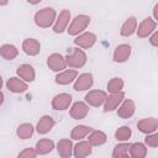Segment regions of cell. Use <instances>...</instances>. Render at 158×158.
<instances>
[{
  "label": "cell",
  "instance_id": "1",
  "mask_svg": "<svg viewBox=\"0 0 158 158\" xmlns=\"http://www.w3.org/2000/svg\"><path fill=\"white\" fill-rule=\"evenodd\" d=\"M54 16H56V14H54L53 9L46 7V9H42L40 12L36 14L35 20H36V23L38 26H41V27H48L53 22Z\"/></svg>",
  "mask_w": 158,
  "mask_h": 158
},
{
  "label": "cell",
  "instance_id": "2",
  "mask_svg": "<svg viewBox=\"0 0 158 158\" xmlns=\"http://www.w3.org/2000/svg\"><path fill=\"white\" fill-rule=\"evenodd\" d=\"M89 21H90V19L88 16H85V15L77 16L74 19L73 23L70 25V27L68 28V33L69 35H77V33H79L80 31H83L86 27V25L89 23Z\"/></svg>",
  "mask_w": 158,
  "mask_h": 158
},
{
  "label": "cell",
  "instance_id": "3",
  "mask_svg": "<svg viewBox=\"0 0 158 158\" xmlns=\"http://www.w3.org/2000/svg\"><path fill=\"white\" fill-rule=\"evenodd\" d=\"M72 101V96L68 95V94H60V95H57L54 99H53V107L57 109V110H65L69 105V102Z\"/></svg>",
  "mask_w": 158,
  "mask_h": 158
},
{
  "label": "cell",
  "instance_id": "4",
  "mask_svg": "<svg viewBox=\"0 0 158 158\" xmlns=\"http://www.w3.org/2000/svg\"><path fill=\"white\" fill-rule=\"evenodd\" d=\"M74 49V54L73 56H68L67 57V62L69 65H73V67H81L84 63H85V54L77 49V48H73Z\"/></svg>",
  "mask_w": 158,
  "mask_h": 158
},
{
  "label": "cell",
  "instance_id": "5",
  "mask_svg": "<svg viewBox=\"0 0 158 158\" xmlns=\"http://www.w3.org/2000/svg\"><path fill=\"white\" fill-rule=\"evenodd\" d=\"M123 99V94L122 93H117V94H112L111 96H109L106 99V104H105V107H104V111L107 112V111H112L116 109V106L121 102V100Z\"/></svg>",
  "mask_w": 158,
  "mask_h": 158
},
{
  "label": "cell",
  "instance_id": "6",
  "mask_svg": "<svg viewBox=\"0 0 158 158\" xmlns=\"http://www.w3.org/2000/svg\"><path fill=\"white\" fill-rule=\"evenodd\" d=\"M88 114V107L84 102H75L72 107V111H70V115L75 118V120H80L83 117H85V115Z\"/></svg>",
  "mask_w": 158,
  "mask_h": 158
},
{
  "label": "cell",
  "instance_id": "7",
  "mask_svg": "<svg viewBox=\"0 0 158 158\" xmlns=\"http://www.w3.org/2000/svg\"><path fill=\"white\" fill-rule=\"evenodd\" d=\"M130 52H131V48L130 46L127 44H121L116 48L115 51V56H114V60L115 62H125L128 56H130Z\"/></svg>",
  "mask_w": 158,
  "mask_h": 158
},
{
  "label": "cell",
  "instance_id": "8",
  "mask_svg": "<svg viewBox=\"0 0 158 158\" xmlns=\"http://www.w3.org/2000/svg\"><path fill=\"white\" fill-rule=\"evenodd\" d=\"M48 65L52 68V70H60V69H64L65 67V62L63 59V57L60 54H52L49 58H48Z\"/></svg>",
  "mask_w": 158,
  "mask_h": 158
},
{
  "label": "cell",
  "instance_id": "9",
  "mask_svg": "<svg viewBox=\"0 0 158 158\" xmlns=\"http://www.w3.org/2000/svg\"><path fill=\"white\" fill-rule=\"evenodd\" d=\"M85 99L89 104H91L94 106H99L106 99V95L104 91H91L85 96Z\"/></svg>",
  "mask_w": 158,
  "mask_h": 158
},
{
  "label": "cell",
  "instance_id": "10",
  "mask_svg": "<svg viewBox=\"0 0 158 158\" xmlns=\"http://www.w3.org/2000/svg\"><path fill=\"white\" fill-rule=\"evenodd\" d=\"M91 84H93L91 74H83L77 80V83L74 85V89L75 90H85V89H89L91 86Z\"/></svg>",
  "mask_w": 158,
  "mask_h": 158
},
{
  "label": "cell",
  "instance_id": "11",
  "mask_svg": "<svg viewBox=\"0 0 158 158\" xmlns=\"http://www.w3.org/2000/svg\"><path fill=\"white\" fill-rule=\"evenodd\" d=\"M22 47H23V51L27 54H30V56H35V54H37L40 52V43L36 40H33V38L26 40L23 42V46Z\"/></svg>",
  "mask_w": 158,
  "mask_h": 158
},
{
  "label": "cell",
  "instance_id": "12",
  "mask_svg": "<svg viewBox=\"0 0 158 158\" xmlns=\"http://www.w3.org/2000/svg\"><path fill=\"white\" fill-rule=\"evenodd\" d=\"M53 125H54V121L52 120V117H49V116H43V117L40 120L38 125H37V131H38V133H47V132L52 128Z\"/></svg>",
  "mask_w": 158,
  "mask_h": 158
},
{
  "label": "cell",
  "instance_id": "13",
  "mask_svg": "<svg viewBox=\"0 0 158 158\" xmlns=\"http://www.w3.org/2000/svg\"><path fill=\"white\" fill-rule=\"evenodd\" d=\"M74 42H75L77 44H79V46L84 47V48H88V47H90V46L94 44V42H95V36H94L93 33H84V35H81L80 37L75 38Z\"/></svg>",
  "mask_w": 158,
  "mask_h": 158
},
{
  "label": "cell",
  "instance_id": "14",
  "mask_svg": "<svg viewBox=\"0 0 158 158\" xmlns=\"http://www.w3.org/2000/svg\"><path fill=\"white\" fill-rule=\"evenodd\" d=\"M154 27H156V22H153L151 19H146V20L141 23V26H139V28H138V36H139V37L147 36L148 33H151L152 30H154Z\"/></svg>",
  "mask_w": 158,
  "mask_h": 158
},
{
  "label": "cell",
  "instance_id": "15",
  "mask_svg": "<svg viewBox=\"0 0 158 158\" xmlns=\"http://www.w3.org/2000/svg\"><path fill=\"white\" fill-rule=\"evenodd\" d=\"M90 153H91V148H90V144L88 142H80L75 146L74 154L77 158H84L85 156H88Z\"/></svg>",
  "mask_w": 158,
  "mask_h": 158
},
{
  "label": "cell",
  "instance_id": "16",
  "mask_svg": "<svg viewBox=\"0 0 158 158\" xmlns=\"http://www.w3.org/2000/svg\"><path fill=\"white\" fill-rule=\"evenodd\" d=\"M17 73H19V75H21V77H22L25 80H27V81H32L33 78H35V72H33L32 67H31V65H27V64L21 65V67L19 68Z\"/></svg>",
  "mask_w": 158,
  "mask_h": 158
},
{
  "label": "cell",
  "instance_id": "17",
  "mask_svg": "<svg viewBox=\"0 0 158 158\" xmlns=\"http://www.w3.org/2000/svg\"><path fill=\"white\" fill-rule=\"evenodd\" d=\"M77 77V70H67L56 77V81L59 84H69Z\"/></svg>",
  "mask_w": 158,
  "mask_h": 158
},
{
  "label": "cell",
  "instance_id": "18",
  "mask_svg": "<svg viewBox=\"0 0 158 158\" xmlns=\"http://www.w3.org/2000/svg\"><path fill=\"white\" fill-rule=\"evenodd\" d=\"M7 88L11 91H15V93H22L27 89V85L23 84L22 81H20L19 79H16V78H11L7 81Z\"/></svg>",
  "mask_w": 158,
  "mask_h": 158
},
{
  "label": "cell",
  "instance_id": "19",
  "mask_svg": "<svg viewBox=\"0 0 158 158\" xmlns=\"http://www.w3.org/2000/svg\"><path fill=\"white\" fill-rule=\"evenodd\" d=\"M138 127L142 132L144 133H149V132H153L156 128H157V121L154 118H148V120H144V121H141L138 123Z\"/></svg>",
  "mask_w": 158,
  "mask_h": 158
},
{
  "label": "cell",
  "instance_id": "20",
  "mask_svg": "<svg viewBox=\"0 0 158 158\" xmlns=\"http://www.w3.org/2000/svg\"><path fill=\"white\" fill-rule=\"evenodd\" d=\"M53 149V142L49 139H41L36 144V151L40 154H46Z\"/></svg>",
  "mask_w": 158,
  "mask_h": 158
},
{
  "label": "cell",
  "instance_id": "21",
  "mask_svg": "<svg viewBox=\"0 0 158 158\" xmlns=\"http://www.w3.org/2000/svg\"><path fill=\"white\" fill-rule=\"evenodd\" d=\"M58 152L63 158H68L70 157L72 153V143L68 139H62L58 143Z\"/></svg>",
  "mask_w": 158,
  "mask_h": 158
},
{
  "label": "cell",
  "instance_id": "22",
  "mask_svg": "<svg viewBox=\"0 0 158 158\" xmlns=\"http://www.w3.org/2000/svg\"><path fill=\"white\" fill-rule=\"evenodd\" d=\"M0 56H2L5 59H12L17 56V49L12 44H5L0 48Z\"/></svg>",
  "mask_w": 158,
  "mask_h": 158
},
{
  "label": "cell",
  "instance_id": "23",
  "mask_svg": "<svg viewBox=\"0 0 158 158\" xmlns=\"http://www.w3.org/2000/svg\"><path fill=\"white\" fill-rule=\"evenodd\" d=\"M136 19L135 17H130L126 22H125V25L122 26V28H121V35L122 36H130V35H132L133 32H135V28H136Z\"/></svg>",
  "mask_w": 158,
  "mask_h": 158
},
{
  "label": "cell",
  "instance_id": "24",
  "mask_svg": "<svg viewBox=\"0 0 158 158\" xmlns=\"http://www.w3.org/2000/svg\"><path fill=\"white\" fill-rule=\"evenodd\" d=\"M69 16H70V14L67 11V10H64L62 14H60V16H59V20H58V22H57V25L54 26V32H62L63 30H64V27H65V25L68 23V20H69Z\"/></svg>",
  "mask_w": 158,
  "mask_h": 158
},
{
  "label": "cell",
  "instance_id": "25",
  "mask_svg": "<svg viewBox=\"0 0 158 158\" xmlns=\"http://www.w3.org/2000/svg\"><path fill=\"white\" fill-rule=\"evenodd\" d=\"M135 111V106H133V102L131 100H127L125 101V104L121 106V109L118 110V115L121 117H128L133 114Z\"/></svg>",
  "mask_w": 158,
  "mask_h": 158
},
{
  "label": "cell",
  "instance_id": "26",
  "mask_svg": "<svg viewBox=\"0 0 158 158\" xmlns=\"http://www.w3.org/2000/svg\"><path fill=\"white\" fill-rule=\"evenodd\" d=\"M89 142L94 146H99L106 142V136L105 133H102L101 131H94L91 133V136L89 137Z\"/></svg>",
  "mask_w": 158,
  "mask_h": 158
},
{
  "label": "cell",
  "instance_id": "27",
  "mask_svg": "<svg viewBox=\"0 0 158 158\" xmlns=\"http://www.w3.org/2000/svg\"><path fill=\"white\" fill-rule=\"evenodd\" d=\"M131 154L133 158H144L146 148L142 143H135L131 146Z\"/></svg>",
  "mask_w": 158,
  "mask_h": 158
},
{
  "label": "cell",
  "instance_id": "28",
  "mask_svg": "<svg viewBox=\"0 0 158 158\" xmlns=\"http://www.w3.org/2000/svg\"><path fill=\"white\" fill-rule=\"evenodd\" d=\"M90 131H91V128L88 126H77V127H74V130L72 132V138H74V139L83 138Z\"/></svg>",
  "mask_w": 158,
  "mask_h": 158
},
{
  "label": "cell",
  "instance_id": "29",
  "mask_svg": "<svg viewBox=\"0 0 158 158\" xmlns=\"http://www.w3.org/2000/svg\"><path fill=\"white\" fill-rule=\"evenodd\" d=\"M32 132H33V127L31 126V125H28V123H23L22 126H20L19 127V130H17V135L21 137V138H28L31 135H32Z\"/></svg>",
  "mask_w": 158,
  "mask_h": 158
},
{
  "label": "cell",
  "instance_id": "30",
  "mask_svg": "<svg viewBox=\"0 0 158 158\" xmlns=\"http://www.w3.org/2000/svg\"><path fill=\"white\" fill-rule=\"evenodd\" d=\"M115 136H116V138H117V139H120V141L128 139V137L131 136V130H130L128 127L123 126V127H121L120 130H117V131H116Z\"/></svg>",
  "mask_w": 158,
  "mask_h": 158
},
{
  "label": "cell",
  "instance_id": "31",
  "mask_svg": "<svg viewBox=\"0 0 158 158\" xmlns=\"http://www.w3.org/2000/svg\"><path fill=\"white\" fill-rule=\"evenodd\" d=\"M122 85H123V83H122L121 79H118V78H114V79L109 83L107 88H109V90H110L111 93H118V90L122 88Z\"/></svg>",
  "mask_w": 158,
  "mask_h": 158
},
{
  "label": "cell",
  "instance_id": "32",
  "mask_svg": "<svg viewBox=\"0 0 158 158\" xmlns=\"http://www.w3.org/2000/svg\"><path fill=\"white\" fill-rule=\"evenodd\" d=\"M128 148H130L128 144H120V146H116V147H115V151H114V153H112V157H114V158H121L122 156L126 154V152H127Z\"/></svg>",
  "mask_w": 158,
  "mask_h": 158
},
{
  "label": "cell",
  "instance_id": "33",
  "mask_svg": "<svg viewBox=\"0 0 158 158\" xmlns=\"http://www.w3.org/2000/svg\"><path fill=\"white\" fill-rule=\"evenodd\" d=\"M36 156H35V152L32 151V149H30V148H27V149H25L20 156H19V158H35Z\"/></svg>",
  "mask_w": 158,
  "mask_h": 158
},
{
  "label": "cell",
  "instance_id": "34",
  "mask_svg": "<svg viewBox=\"0 0 158 158\" xmlns=\"http://www.w3.org/2000/svg\"><path fill=\"white\" fill-rule=\"evenodd\" d=\"M157 139H158V136H157V135H154V136L147 137V138H146V142H147V144L156 147V146H157Z\"/></svg>",
  "mask_w": 158,
  "mask_h": 158
},
{
  "label": "cell",
  "instance_id": "35",
  "mask_svg": "<svg viewBox=\"0 0 158 158\" xmlns=\"http://www.w3.org/2000/svg\"><path fill=\"white\" fill-rule=\"evenodd\" d=\"M156 40H157V33H154V36L152 37V41H151L152 44H154V46H157V41H156Z\"/></svg>",
  "mask_w": 158,
  "mask_h": 158
},
{
  "label": "cell",
  "instance_id": "36",
  "mask_svg": "<svg viewBox=\"0 0 158 158\" xmlns=\"http://www.w3.org/2000/svg\"><path fill=\"white\" fill-rule=\"evenodd\" d=\"M2 101H4V95H2V93L0 91V105L2 104Z\"/></svg>",
  "mask_w": 158,
  "mask_h": 158
},
{
  "label": "cell",
  "instance_id": "37",
  "mask_svg": "<svg viewBox=\"0 0 158 158\" xmlns=\"http://www.w3.org/2000/svg\"><path fill=\"white\" fill-rule=\"evenodd\" d=\"M1 85H2V79H1V77H0V88H1Z\"/></svg>",
  "mask_w": 158,
  "mask_h": 158
},
{
  "label": "cell",
  "instance_id": "38",
  "mask_svg": "<svg viewBox=\"0 0 158 158\" xmlns=\"http://www.w3.org/2000/svg\"><path fill=\"white\" fill-rule=\"evenodd\" d=\"M121 158H130V157H127V156H126V154H125V156H122V157H121Z\"/></svg>",
  "mask_w": 158,
  "mask_h": 158
}]
</instances>
